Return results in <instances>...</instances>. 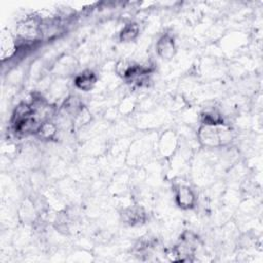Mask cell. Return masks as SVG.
<instances>
[{
    "mask_svg": "<svg viewBox=\"0 0 263 263\" xmlns=\"http://www.w3.org/2000/svg\"><path fill=\"white\" fill-rule=\"evenodd\" d=\"M199 143L206 148L224 147L230 144L234 138L233 130L226 123L221 125L201 124L197 132Z\"/></svg>",
    "mask_w": 263,
    "mask_h": 263,
    "instance_id": "obj_1",
    "label": "cell"
},
{
    "mask_svg": "<svg viewBox=\"0 0 263 263\" xmlns=\"http://www.w3.org/2000/svg\"><path fill=\"white\" fill-rule=\"evenodd\" d=\"M42 18L37 14L28 15L21 21L15 29L18 39L23 42L34 43L42 38Z\"/></svg>",
    "mask_w": 263,
    "mask_h": 263,
    "instance_id": "obj_2",
    "label": "cell"
},
{
    "mask_svg": "<svg viewBox=\"0 0 263 263\" xmlns=\"http://www.w3.org/2000/svg\"><path fill=\"white\" fill-rule=\"evenodd\" d=\"M175 201L176 204L182 210H191L196 205L197 196L189 185L177 184L175 185Z\"/></svg>",
    "mask_w": 263,
    "mask_h": 263,
    "instance_id": "obj_3",
    "label": "cell"
},
{
    "mask_svg": "<svg viewBox=\"0 0 263 263\" xmlns=\"http://www.w3.org/2000/svg\"><path fill=\"white\" fill-rule=\"evenodd\" d=\"M120 217L123 223L129 226H139L146 222L147 213L144 208L140 205H132L123 209L120 213Z\"/></svg>",
    "mask_w": 263,
    "mask_h": 263,
    "instance_id": "obj_4",
    "label": "cell"
},
{
    "mask_svg": "<svg viewBox=\"0 0 263 263\" xmlns=\"http://www.w3.org/2000/svg\"><path fill=\"white\" fill-rule=\"evenodd\" d=\"M17 52L16 39L8 32L3 29L0 35V54L2 62L14 57Z\"/></svg>",
    "mask_w": 263,
    "mask_h": 263,
    "instance_id": "obj_5",
    "label": "cell"
},
{
    "mask_svg": "<svg viewBox=\"0 0 263 263\" xmlns=\"http://www.w3.org/2000/svg\"><path fill=\"white\" fill-rule=\"evenodd\" d=\"M156 51L158 57L163 60H171L177 52L176 42L170 33L163 34L156 42Z\"/></svg>",
    "mask_w": 263,
    "mask_h": 263,
    "instance_id": "obj_6",
    "label": "cell"
},
{
    "mask_svg": "<svg viewBox=\"0 0 263 263\" xmlns=\"http://www.w3.org/2000/svg\"><path fill=\"white\" fill-rule=\"evenodd\" d=\"M98 80L97 74L91 70H84L77 74L74 78L75 86L83 91H88L93 88Z\"/></svg>",
    "mask_w": 263,
    "mask_h": 263,
    "instance_id": "obj_7",
    "label": "cell"
},
{
    "mask_svg": "<svg viewBox=\"0 0 263 263\" xmlns=\"http://www.w3.org/2000/svg\"><path fill=\"white\" fill-rule=\"evenodd\" d=\"M61 109L73 119L84 109L82 102L75 96H69L61 106Z\"/></svg>",
    "mask_w": 263,
    "mask_h": 263,
    "instance_id": "obj_8",
    "label": "cell"
},
{
    "mask_svg": "<svg viewBox=\"0 0 263 263\" xmlns=\"http://www.w3.org/2000/svg\"><path fill=\"white\" fill-rule=\"evenodd\" d=\"M200 122L203 125H221L225 124L224 118L220 111L215 108L205 109L200 113Z\"/></svg>",
    "mask_w": 263,
    "mask_h": 263,
    "instance_id": "obj_9",
    "label": "cell"
},
{
    "mask_svg": "<svg viewBox=\"0 0 263 263\" xmlns=\"http://www.w3.org/2000/svg\"><path fill=\"white\" fill-rule=\"evenodd\" d=\"M57 135H58V125L49 119V120L43 121L40 124L35 136L38 139L43 141H51L57 137Z\"/></svg>",
    "mask_w": 263,
    "mask_h": 263,
    "instance_id": "obj_10",
    "label": "cell"
},
{
    "mask_svg": "<svg viewBox=\"0 0 263 263\" xmlns=\"http://www.w3.org/2000/svg\"><path fill=\"white\" fill-rule=\"evenodd\" d=\"M140 33V27L137 23L129 22L124 27L119 33V40L121 42H132L134 41Z\"/></svg>",
    "mask_w": 263,
    "mask_h": 263,
    "instance_id": "obj_11",
    "label": "cell"
}]
</instances>
